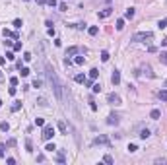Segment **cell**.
<instances>
[{"label":"cell","mask_w":167,"mask_h":165,"mask_svg":"<svg viewBox=\"0 0 167 165\" xmlns=\"http://www.w3.org/2000/svg\"><path fill=\"white\" fill-rule=\"evenodd\" d=\"M159 60L163 62V64H167V53H165V51H161V53H159Z\"/></svg>","instance_id":"cell-22"},{"label":"cell","mask_w":167,"mask_h":165,"mask_svg":"<svg viewBox=\"0 0 167 165\" xmlns=\"http://www.w3.org/2000/svg\"><path fill=\"white\" fill-rule=\"evenodd\" d=\"M0 130H2V132H8V130H10V124H8L6 120H4V122H0Z\"/></svg>","instance_id":"cell-18"},{"label":"cell","mask_w":167,"mask_h":165,"mask_svg":"<svg viewBox=\"0 0 167 165\" xmlns=\"http://www.w3.org/2000/svg\"><path fill=\"white\" fill-rule=\"evenodd\" d=\"M136 150H138V146H136V144H128V151H130V153H134Z\"/></svg>","instance_id":"cell-30"},{"label":"cell","mask_w":167,"mask_h":165,"mask_svg":"<svg viewBox=\"0 0 167 165\" xmlns=\"http://www.w3.org/2000/svg\"><path fill=\"white\" fill-rule=\"evenodd\" d=\"M97 76H99V70H97V68H91V70H89V78H91V80H97Z\"/></svg>","instance_id":"cell-13"},{"label":"cell","mask_w":167,"mask_h":165,"mask_svg":"<svg viewBox=\"0 0 167 165\" xmlns=\"http://www.w3.org/2000/svg\"><path fill=\"white\" fill-rule=\"evenodd\" d=\"M25 148H27V151H33V144H31V140H25Z\"/></svg>","instance_id":"cell-28"},{"label":"cell","mask_w":167,"mask_h":165,"mask_svg":"<svg viewBox=\"0 0 167 165\" xmlns=\"http://www.w3.org/2000/svg\"><path fill=\"white\" fill-rule=\"evenodd\" d=\"M87 33H89V35H97V33H99V27H97V25H91V27L87 29Z\"/></svg>","instance_id":"cell-15"},{"label":"cell","mask_w":167,"mask_h":165,"mask_svg":"<svg viewBox=\"0 0 167 165\" xmlns=\"http://www.w3.org/2000/svg\"><path fill=\"white\" fill-rule=\"evenodd\" d=\"M0 157H4V146H0Z\"/></svg>","instance_id":"cell-48"},{"label":"cell","mask_w":167,"mask_h":165,"mask_svg":"<svg viewBox=\"0 0 167 165\" xmlns=\"http://www.w3.org/2000/svg\"><path fill=\"white\" fill-rule=\"evenodd\" d=\"M76 54H78V47H70L66 51V56H76Z\"/></svg>","instance_id":"cell-12"},{"label":"cell","mask_w":167,"mask_h":165,"mask_svg":"<svg viewBox=\"0 0 167 165\" xmlns=\"http://www.w3.org/2000/svg\"><path fill=\"white\" fill-rule=\"evenodd\" d=\"M14 49H16V51H22V41H16V43H14Z\"/></svg>","instance_id":"cell-37"},{"label":"cell","mask_w":167,"mask_h":165,"mask_svg":"<svg viewBox=\"0 0 167 165\" xmlns=\"http://www.w3.org/2000/svg\"><path fill=\"white\" fill-rule=\"evenodd\" d=\"M22 25H23V22H22V20H14V27H16V29H20Z\"/></svg>","instance_id":"cell-32"},{"label":"cell","mask_w":167,"mask_h":165,"mask_svg":"<svg viewBox=\"0 0 167 165\" xmlns=\"http://www.w3.org/2000/svg\"><path fill=\"white\" fill-rule=\"evenodd\" d=\"M47 78H49V84L52 86V91H54L57 99H62V84H60V80H58L54 68L49 66V64H47Z\"/></svg>","instance_id":"cell-1"},{"label":"cell","mask_w":167,"mask_h":165,"mask_svg":"<svg viewBox=\"0 0 167 165\" xmlns=\"http://www.w3.org/2000/svg\"><path fill=\"white\" fill-rule=\"evenodd\" d=\"M107 101H109L111 105H121V97H119L117 93H109V95H107Z\"/></svg>","instance_id":"cell-5"},{"label":"cell","mask_w":167,"mask_h":165,"mask_svg":"<svg viewBox=\"0 0 167 165\" xmlns=\"http://www.w3.org/2000/svg\"><path fill=\"white\" fill-rule=\"evenodd\" d=\"M0 107H2V101H0Z\"/></svg>","instance_id":"cell-53"},{"label":"cell","mask_w":167,"mask_h":165,"mask_svg":"<svg viewBox=\"0 0 167 165\" xmlns=\"http://www.w3.org/2000/svg\"><path fill=\"white\" fill-rule=\"evenodd\" d=\"M58 130H60L62 134H66V132H68V128H66V122H64V120H58Z\"/></svg>","instance_id":"cell-10"},{"label":"cell","mask_w":167,"mask_h":165,"mask_svg":"<svg viewBox=\"0 0 167 165\" xmlns=\"http://www.w3.org/2000/svg\"><path fill=\"white\" fill-rule=\"evenodd\" d=\"M33 88H43V80H33Z\"/></svg>","instance_id":"cell-25"},{"label":"cell","mask_w":167,"mask_h":165,"mask_svg":"<svg viewBox=\"0 0 167 165\" xmlns=\"http://www.w3.org/2000/svg\"><path fill=\"white\" fill-rule=\"evenodd\" d=\"M134 14H136V12H134V8H128V10L124 12V18H126V20H132V18H134Z\"/></svg>","instance_id":"cell-11"},{"label":"cell","mask_w":167,"mask_h":165,"mask_svg":"<svg viewBox=\"0 0 167 165\" xmlns=\"http://www.w3.org/2000/svg\"><path fill=\"white\" fill-rule=\"evenodd\" d=\"M157 27H159V29L167 27V18H163V20H159V22H157Z\"/></svg>","instance_id":"cell-21"},{"label":"cell","mask_w":167,"mask_h":165,"mask_svg":"<svg viewBox=\"0 0 167 165\" xmlns=\"http://www.w3.org/2000/svg\"><path fill=\"white\" fill-rule=\"evenodd\" d=\"M35 124H37V126H45V120L37 117V119H35Z\"/></svg>","instance_id":"cell-36"},{"label":"cell","mask_w":167,"mask_h":165,"mask_svg":"<svg viewBox=\"0 0 167 165\" xmlns=\"http://www.w3.org/2000/svg\"><path fill=\"white\" fill-rule=\"evenodd\" d=\"M2 33H4V37H14V39H18V35H16L14 31H10V29H4Z\"/></svg>","instance_id":"cell-16"},{"label":"cell","mask_w":167,"mask_h":165,"mask_svg":"<svg viewBox=\"0 0 167 165\" xmlns=\"http://www.w3.org/2000/svg\"><path fill=\"white\" fill-rule=\"evenodd\" d=\"M123 27H124V20H117V29L123 31Z\"/></svg>","instance_id":"cell-24"},{"label":"cell","mask_w":167,"mask_h":165,"mask_svg":"<svg viewBox=\"0 0 167 165\" xmlns=\"http://www.w3.org/2000/svg\"><path fill=\"white\" fill-rule=\"evenodd\" d=\"M165 88H167V80H165Z\"/></svg>","instance_id":"cell-52"},{"label":"cell","mask_w":167,"mask_h":165,"mask_svg":"<svg viewBox=\"0 0 167 165\" xmlns=\"http://www.w3.org/2000/svg\"><path fill=\"white\" fill-rule=\"evenodd\" d=\"M140 138H142V140L150 138V130H148V128H142V130H140Z\"/></svg>","instance_id":"cell-14"},{"label":"cell","mask_w":167,"mask_h":165,"mask_svg":"<svg viewBox=\"0 0 167 165\" xmlns=\"http://www.w3.org/2000/svg\"><path fill=\"white\" fill-rule=\"evenodd\" d=\"M113 14V10H111V8H105V10H103V12H99V20H105V18H109V16Z\"/></svg>","instance_id":"cell-7"},{"label":"cell","mask_w":167,"mask_h":165,"mask_svg":"<svg viewBox=\"0 0 167 165\" xmlns=\"http://www.w3.org/2000/svg\"><path fill=\"white\" fill-rule=\"evenodd\" d=\"M159 99H161V101H167V90H161L159 91Z\"/></svg>","instance_id":"cell-23"},{"label":"cell","mask_w":167,"mask_h":165,"mask_svg":"<svg viewBox=\"0 0 167 165\" xmlns=\"http://www.w3.org/2000/svg\"><path fill=\"white\" fill-rule=\"evenodd\" d=\"M109 58H111V56H109V53H107V51H103V53H101V60H103V62H107Z\"/></svg>","instance_id":"cell-27"},{"label":"cell","mask_w":167,"mask_h":165,"mask_svg":"<svg viewBox=\"0 0 167 165\" xmlns=\"http://www.w3.org/2000/svg\"><path fill=\"white\" fill-rule=\"evenodd\" d=\"M47 2H49V6H52V8L57 6V0H47Z\"/></svg>","instance_id":"cell-46"},{"label":"cell","mask_w":167,"mask_h":165,"mask_svg":"<svg viewBox=\"0 0 167 165\" xmlns=\"http://www.w3.org/2000/svg\"><path fill=\"white\" fill-rule=\"evenodd\" d=\"M150 119H153V120L161 119V111H159V109H152V113H150Z\"/></svg>","instance_id":"cell-8"},{"label":"cell","mask_w":167,"mask_h":165,"mask_svg":"<svg viewBox=\"0 0 167 165\" xmlns=\"http://www.w3.org/2000/svg\"><path fill=\"white\" fill-rule=\"evenodd\" d=\"M45 150H47V151H54V150H57V146H54V144H47Z\"/></svg>","instance_id":"cell-35"},{"label":"cell","mask_w":167,"mask_h":165,"mask_svg":"<svg viewBox=\"0 0 167 165\" xmlns=\"http://www.w3.org/2000/svg\"><path fill=\"white\" fill-rule=\"evenodd\" d=\"M20 109H22V101H14V105H12V111L18 113Z\"/></svg>","instance_id":"cell-17"},{"label":"cell","mask_w":167,"mask_h":165,"mask_svg":"<svg viewBox=\"0 0 167 165\" xmlns=\"http://www.w3.org/2000/svg\"><path fill=\"white\" fill-rule=\"evenodd\" d=\"M22 76H29V68L22 66Z\"/></svg>","instance_id":"cell-38"},{"label":"cell","mask_w":167,"mask_h":165,"mask_svg":"<svg viewBox=\"0 0 167 165\" xmlns=\"http://www.w3.org/2000/svg\"><path fill=\"white\" fill-rule=\"evenodd\" d=\"M93 144L95 146H109V138H107V136H97V138H95L93 140Z\"/></svg>","instance_id":"cell-4"},{"label":"cell","mask_w":167,"mask_h":165,"mask_svg":"<svg viewBox=\"0 0 167 165\" xmlns=\"http://www.w3.org/2000/svg\"><path fill=\"white\" fill-rule=\"evenodd\" d=\"M161 43H163V47H167V39H163V41H161Z\"/></svg>","instance_id":"cell-49"},{"label":"cell","mask_w":167,"mask_h":165,"mask_svg":"<svg viewBox=\"0 0 167 165\" xmlns=\"http://www.w3.org/2000/svg\"><path fill=\"white\" fill-rule=\"evenodd\" d=\"M37 103H39L41 107H47V99H45V97H39V99H37Z\"/></svg>","instance_id":"cell-33"},{"label":"cell","mask_w":167,"mask_h":165,"mask_svg":"<svg viewBox=\"0 0 167 165\" xmlns=\"http://www.w3.org/2000/svg\"><path fill=\"white\" fill-rule=\"evenodd\" d=\"M155 163H167V157H157V159H155Z\"/></svg>","instance_id":"cell-40"},{"label":"cell","mask_w":167,"mask_h":165,"mask_svg":"<svg viewBox=\"0 0 167 165\" xmlns=\"http://www.w3.org/2000/svg\"><path fill=\"white\" fill-rule=\"evenodd\" d=\"M18 84H20V80H18L16 76H12V78H10V86H18Z\"/></svg>","instance_id":"cell-31"},{"label":"cell","mask_w":167,"mask_h":165,"mask_svg":"<svg viewBox=\"0 0 167 165\" xmlns=\"http://www.w3.org/2000/svg\"><path fill=\"white\" fill-rule=\"evenodd\" d=\"M47 33H49L51 37H54V27H49V29H47Z\"/></svg>","instance_id":"cell-42"},{"label":"cell","mask_w":167,"mask_h":165,"mask_svg":"<svg viewBox=\"0 0 167 165\" xmlns=\"http://www.w3.org/2000/svg\"><path fill=\"white\" fill-rule=\"evenodd\" d=\"M152 39H153L152 31H140V33H134L132 35V41L134 43H150Z\"/></svg>","instance_id":"cell-2"},{"label":"cell","mask_w":167,"mask_h":165,"mask_svg":"<svg viewBox=\"0 0 167 165\" xmlns=\"http://www.w3.org/2000/svg\"><path fill=\"white\" fill-rule=\"evenodd\" d=\"M103 161H105V163H113V157H111V155H109V153H107V155H103Z\"/></svg>","instance_id":"cell-34"},{"label":"cell","mask_w":167,"mask_h":165,"mask_svg":"<svg viewBox=\"0 0 167 165\" xmlns=\"http://www.w3.org/2000/svg\"><path fill=\"white\" fill-rule=\"evenodd\" d=\"M52 136H54V128H52V124H45V126H43V140H51Z\"/></svg>","instance_id":"cell-3"},{"label":"cell","mask_w":167,"mask_h":165,"mask_svg":"<svg viewBox=\"0 0 167 165\" xmlns=\"http://www.w3.org/2000/svg\"><path fill=\"white\" fill-rule=\"evenodd\" d=\"M91 90H93V93H99V91H101V86H99V84H93Z\"/></svg>","instance_id":"cell-29"},{"label":"cell","mask_w":167,"mask_h":165,"mask_svg":"<svg viewBox=\"0 0 167 165\" xmlns=\"http://www.w3.org/2000/svg\"><path fill=\"white\" fill-rule=\"evenodd\" d=\"M57 161H58V163H64V161H66L64 153H57Z\"/></svg>","instance_id":"cell-26"},{"label":"cell","mask_w":167,"mask_h":165,"mask_svg":"<svg viewBox=\"0 0 167 165\" xmlns=\"http://www.w3.org/2000/svg\"><path fill=\"white\" fill-rule=\"evenodd\" d=\"M111 82H113V86H119V84H121V72H119V70H115V72H113Z\"/></svg>","instance_id":"cell-6"},{"label":"cell","mask_w":167,"mask_h":165,"mask_svg":"<svg viewBox=\"0 0 167 165\" xmlns=\"http://www.w3.org/2000/svg\"><path fill=\"white\" fill-rule=\"evenodd\" d=\"M74 80H76L78 84H84V82H86V76H84V74H76V78H74Z\"/></svg>","instance_id":"cell-20"},{"label":"cell","mask_w":167,"mask_h":165,"mask_svg":"<svg viewBox=\"0 0 167 165\" xmlns=\"http://www.w3.org/2000/svg\"><path fill=\"white\" fill-rule=\"evenodd\" d=\"M89 109H91V111H97V105H95V101H89Z\"/></svg>","instance_id":"cell-39"},{"label":"cell","mask_w":167,"mask_h":165,"mask_svg":"<svg viewBox=\"0 0 167 165\" xmlns=\"http://www.w3.org/2000/svg\"><path fill=\"white\" fill-rule=\"evenodd\" d=\"M84 62H86V58H84V56H76V58H74V64H78V66H82Z\"/></svg>","instance_id":"cell-19"},{"label":"cell","mask_w":167,"mask_h":165,"mask_svg":"<svg viewBox=\"0 0 167 165\" xmlns=\"http://www.w3.org/2000/svg\"><path fill=\"white\" fill-rule=\"evenodd\" d=\"M107 124H119V115H109V119H107Z\"/></svg>","instance_id":"cell-9"},{"label":"cell","mask_w":167,"mask_h":165,"mask_svg":"<svg viewBox=\"0 0 167 165\" xmlns=\"http://www.w3.org/2000/svg\"><path fill=\"white\" fill-rule=\"evenodd\" d=\"M58 8H60V12H66V4L62 2V4H58Z\"/></svg>","instance_id":"cell-44"},{"label":"cell","mask_w":167,"mask_h":165,"mask_svg":"<svg viewBox=\"0 0 167 165\" xmlns=\"http://www.w3.org/2000/svg\"><path fill=\"white\" fill-rule=\"evenodd\" d=\"M37 161H39V163H43V161H45V155H43V153H39V155H37Z\"/></svg>","instance_id":"cell-41"},{"label":"cell","mask_w":167,"mask_h":165,"mask_svg":"<svg viewBox=\"0 0 167 165\" xmlns=\"http://www.w3.org/2000/svg\"><path fill=\"white\" fill-rule=\"evenodd\" d=\"M0 82H4V76H2V72H0Z\"/></svg>","instance_id":"cell-50"},{"label":"cell","mask_w":167,"mask_h":165,"mask_svg":"<svg viewBox=\"0 0 167 165\" xmlns=\"http://www.w3.org/2000/svg\"><path fill=\"white\" fill-rule=\"evenodd\" d=\"M23 60H31V53H23Z\"/></svg>","instance_id":"cell-43"},{"label":"cell","mask_w":167,"mask_h":165,"mask_svg":"<svg viewBox=\"0 0 167 165\" xmlns=\"http://www.w3.org/2000/svg\"><path fill=\"white\" fill-rule=\"evenodd\" d=\"M4 64H6V58H4V56H0V66H4Z\"/></svg>","instance_id":"cell-47"},{"label":"cell","mask_w":167,"mask_h":165,"mask_svg":"<svg viewBox=\"0 0 167 165\" xmlns=\"http://www.w3.org/2000/svg\"><path fill=\"white\" fill-rule=\"evenodd\" d=\"M6 58L8 60H14V53H6Z\"/></svg>","instance_id":"cell-45"},{"label":"cell","mask_w":167,"mask_h":165,"mask_svg":"<svg viewBox=\"0 0 167 165\" xmlns=\"http://www.w3.org/2000/svg\"><path fill=\"white\" fill-rule=\"evenodd\" d=\"M37 2H39V4H43V2H45V0H37Z\"/></svg>","instance_id":"cell-51"}]
</instances>
